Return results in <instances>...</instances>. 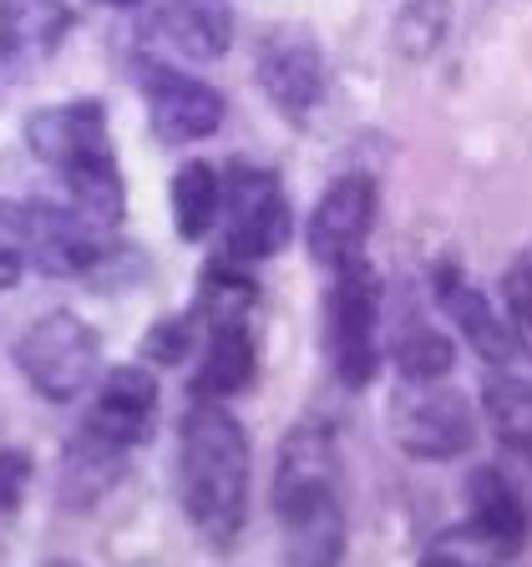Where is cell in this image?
Segmentation results:
<instances>
[{"label":"cell","instance_id":"52a82bcc","mask_svg":"<svg viewBox=\"0 0 532 567\" xmlns=\"http://www.w3.org/2000/svg\"><path fill=\"white\" fill-rule=\"evenodd\" d=\"M390 436L416 461H457L477 446V411L447 375L401 380L390 395Z\"/></svg>","mask_w":532,"mask_h":567},{"label":"cell","instance_id":"7c38bea8","mask_svg":"<svg viewBox=\"0 0 532 567\" xmlns=\"http://www.w3.org/2000/svg\"><path fill=\"white\" fill-rule=\"evenodd\" d=\"M153 421H157L153 365H117L106 370L102 385H96L76 441H86L96 451H112V456H132L142 441L153 436Z\"/></svg>","mask_w":532,"mask_h":567},{"label":"cell","instance_id":"44dd1931","mask_svg":"<svg viewBox=\"0 0 532 567\" xmlns=\"http://www.w3.org/2000/svg\"><path fill=\"white\" fill-rule=\"evenodd\" d=\"M390 360H396L401 380H441L457 365V344L431 319L406 315V324H396V340H390Z\"/></svg>","mask_w":532,"mask_h":567},{"label":"cell","instance_id":"d6986e66","mask_svg":"<svg viewBox=\"0 0 532 567\" xmlns=\"http://www.w3.org/2000/svg\"><path fill=\"white\" fill-rule=\"evenodd\" d=\"M218 198H224V177L213 163H183L173 173V228L183 244H203L218 224Z\"/></svg>","mask_w":532,"mask_h":567},{"label":"cell","instance_id":"7402d4cb","mask_svg":"<svg viewBox=\"0 0 532 567\" xmlns=\"http://www.w3.org/2000/svg\"><path fill=\"white\" fill-rule=\"evenodd\" d=\"M502 319L518 340V354L532 360V244L518 248V259L502 269Z\"/></svg>","mask_w":532,"mask_h":567},{"label":"cell","instance_id":"8992f818","mask_svg":"<svg viewBox=\"0 0 532 567\" xmlns=\"http://www.w3.org/2000/svg\"><path fill=\"white\" fill-rule=\"evenodd\" d=\"M11 360L35 395H47V401H57V405H71L96 380V370H102V340H96V330L82 315L51 309V315L25 324Z\"/></svg>","mask_w":532,"mask_h":567},{"label":"cell","instance_id":"cb8c5ba5","mask_svg":"<svg viewBox=\"0 0 532 567\" xmlns=\"http://www.w3.org/2000/svg\"><path fill=\"white\" fill-rule=\"evenodd\" d=\"M396 35H401V47L411 56H426L431 47H441V35H447V0H411L396 21Z\"/></svg>","mask_w":532,"mask_h":567},{"label":"cell","instance_id":"7a4b0ae2","mask_svg":"<svg viewBox=\"0 0 532 567\" xmlns=\"http://www.w3.org/2000/svg\"><path fill=\"white\" fill-rule=\"evenodd\" d=\"M274 517L289 563L345 557V472L330 425H295L274 466Z\"/></svg>","mask_w":532,"mask_h":567},{"label":"cell","instance_id":"ffe728a7","mask_svg":"<svg viewBox=\"0 0 532 567\" xmlns=\"http://www.w3.org/2000/svg\"><path fill=\"white\" fill-rule=\"evenodd\" d=\"M259 305V284L248 274V264L238 259H213L208 269L198 274V299H193V315L198 324H213V319H248Z\"/></svg>","mask_w":532,"mask_h":567},{"label":"cell","instance_id":"5b68a950","mask_svg":"<svg viewBox=\"0 0 532 567\" xmlns=\"http://www.w3.org/2000/svg\"><path fill=\"white\" fill-rule=\"evenodd\" d=\"M25 269L51 279H102L122 259L112 228L86 218L76 203H16Z\"/></svg>","mask_w":532,"mask_h":567},{"label":"cell","instance_id":"3957f363","mask_svg":"<svg viewBox=\"0 0 532 567\" xmlns=\"http://www.w3.org/2000/svg\"><path fill=\"white\" fill-rule=\"evenodd\" d=\"M25 147L61 177L66 198L86 218H96L106 228L122 224L127 183H122L117 147H112V132H106V106L96 96L35 106L25 117Z\"/></svg>","mask_w":532,"mask_h":567},{"label":"cell","instance_id":"9c48e42d","mask_svg":"<svg viewBox=\"0 0 532 567\" xmlns=\"http://www.w3.org/2000/svg\"><path fill=\"white\" fill-rule=\"evenodd\" d=\"M137 92L147 106V122H153V137L163 147H188V142H203L224 127V96L188 71H177L173 61L142 56Z\"/></svg>","mask_w":532,"mask_h":567},{"label":"cell","instance_id":"30bf717a","mask_svg":"<svg viewBox=\"0 0 532 567\" xmlns=\"http://www.w3.org/2000/svg\"><path fill=\"white\" fill-rule=\"evenodd\" d=\"M254 76H259L274 112L289 117L295 127H305L315 117L319 102H325V86H330L325 51H319V41L305 25H274V31H264Z\"/></svg>","mask_w":532,"mask_h":567},{"label":"cell","instance_id":"4316f807","mask_svg":"<svg viewBox=\"0 0 532 567\" xmlns=\"http://www.w3.org/2000/svg\"><path fill=\"white\" fill-rule=\"evenodd\" d=\"M25 274V248L16 228V203H0V289H11Z\"/></svg>","mask_w":532,"mask_h":567},{"label":"cell","instance_id":"83f0119b","mask_svg":"<svg viewBox=\"0 0 532 567\" xmlns=\"http://www.w3.org/2000/svg\"><path fill=\"white\" fill-rule=\"evenodd\" d=\"M102 6H142V0H102Z\"/></svg>","mask_w":532,"mask_h":567},{"label":"cell","instance_id":"4fadbf2b","mask_svg":"<svg viewBox=\"0 0 532 567\" xmlns=\"http://www.w3.org/2000/svg\"><path fill=\"white\" fill-rule=\"evenodd\" d=\"M431 299L441 305L451 330H461V340L477 350V360H487V365H512L518 360V340H512L508 319L497 315L492 299L467 279V269L457 259L431 264Z\"/></svg>","mask_w":532,"mask_h":567},{"label":"cell","instance_id":"277c9868","mask_svg":"<svg viewBox=\"0 0 532 567\" xmlns=\"http://www.w3.org/2000/svg\"><path fill=\"white\" fill-rule=\"evenodd\" d=\"M380 315H386V289L366 259L330 274L325 309H319V344L325 365L345 390H366L380 370Z\"/></svg>","mask_w":532,"mask_h":567},{"label":"cell","instance_id":"ba28073f","mask_svg":"<svg viewBox=\"0 0 532 567\" xmlns=\"http://www.w3.org/2000/svg\"><path fill=\"white\" fill-rule=\"evenodd\" d=\"M218 213H224V254L238 264L274 259L295 234V213H289V193H284L279 173L254 163L228 167Z\"/></svg>","mask_w":532,"mask_h":567},{"label":"cell","instance_id":"d4e9b609","mask_svg":"<svg viewBox=\"0 0 532 567\" xmlns=\"http://www.w3.org/2000/svg\"><path fill=\"white\" fill-rule=\"evenodd\" d=\"M426 563H497V553L477 537L472 527H451V532H441L437 543L426 547Z\"/></svg>","mask_w":532,"mask_h":567},{"label":"cell","instance_id":"603a6c76","mask_svg":"<svg viewBox=\"0 0 532 567\" xmlns=\"http://www.w3.org/2000/svg\"><path fill=\"white\" fill-rule=\"evenodd\" d=\"M193 344H198V315H163V319H153L147 324V334H142V365H157V370H167V365H183L193 354Z\"/></svg>","mask_w":532,"mask_h":567},{"label":"cell","instance_id":"5bb4252c","mask_svg":"<svg viewBox=\"0 0 532 567\" xmlns=\"http://www.w3.org/2000/svg\"><path fill=\"white\" fill-rule=\"evenodd\" d=\"M142 41L173 51L183 61H218L234 47V6L228 0H157L142 21Z\"/></svg>","mask_w":532,"mask_h":567},{"label":"cell","instance_id":"484cf974","mask_svg":"<svg viewBox=\"0 0 532 567\" xmlns=\"http://www.w3.org/2000/svg\"><path fill=\"white\" fill-rule=\"evenodd\" d=\"M25 486H31V456L21 446H0V512L21 507Z\"/></svg>","mask_w":532,"mask_h":567},{"label":"cell","instance_id":"9a60e30c","mask_svg":"<svg viewBox=\"0 0 532 567\" xmlns=\"http://www.w3.org/2000/svg\"><path fill=\"white\" fill-rule=\"evenodd\" d=\"M203 354L188 380L193 401H234L259 380V340L248 330V319H213L198 324Z\"/></svg>","mask_w":532,"mask_h":567},{"label":"cell","instance_id":"ac0fdd59","mask_svg":"<svg viewBox=\"0 0 532 567\" xmlns=\"http://www.w3.org/2000/svg\"><path fill=\"white\" fill-rule=\"evenodd\" d=\"M482 415L502 446L532 456V380L508 375V365H492V375L482 380Z\"/></svg>","mask_w":532,"mask_h":567},{"label":"cell","instance_id":"2e32d148","mask_svg":"<svg viewBox=\"0 0 532 567\" xmlns=\"http://www.w3.org/2000/svg\"><path fill=\"white\" fill-rule=\"evenodd\" d=\"M467 527L492 547L497 563H508V557H518L522 547H528L532 512L502 466H477V472L467 476Z\"/></svg>","mask_w":532,"mask_h":567},{"label":"cell","instance_id":"8fae6325","mask_svg":"<svg viewBox=\"0 0 532 567\" xmlns=\"http://www.w3.org/2000/svg\"><path fill=\"white\" fill-rule=\"evenodd\" d=\"M376 213H380L376 177L370 173L335 177L330 188L319 193L315 213H309V228H305L309 259L325 274L360 264L366 259V238H370V228H376Z\"/></svg>","mask_w":532,"mask_h":567},{"label":"cell","instance_id":"e0dca14e","mask_svg":"<svg viewBox=\"0 0 532 567\" xmlns=\"http://www.w3.org/2000/svg\"><path fill=\"white\" fill-rule=\"evenodd\" d=\"M71 25L66 0H0V56L25 61L51 51Z\"/></svg>","mask_w":532,"mask_h":567},{"label":"cell","instance_id":"6da1fadb","mask_svg":"<svg viewBox=\"0 0 532 567\" xmlns=\"http://www.w3.org/2000/svg\"><path fill=\"white\" fill-rule=\"evenodd\" d=\"M177 496L213 553L244 537L248 522V431L224 401H193L177 425Z\"/></svg>","mask_w":532,"mask_h":567}]
</instances>
